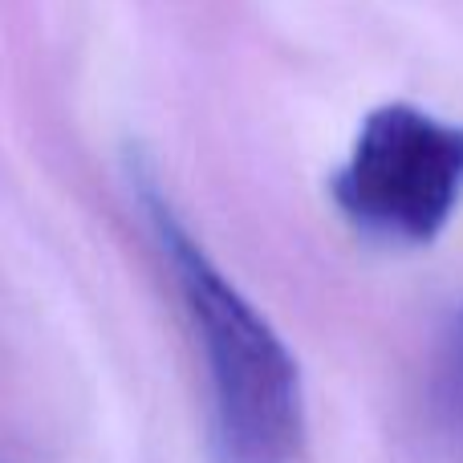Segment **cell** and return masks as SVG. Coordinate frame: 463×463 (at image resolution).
Masks as SVG:
<instances>
[{
  "mask_svg": "<svg viewBox=\"0 0 463 463\" xmlns=\"http://www.w3.org/2000/svg\"><path fill=\"white\" fill-rule=\"evenodd\" d=\"M334 195L358 228L399 244H431L463 195V127L407 102L362 122Z\"/></svg>",
  "mask_w": 463,
  "mask_h": 463,
  "instance_id": "7a4b0ae2",
  "label": "cell"
},
{
  "mask_svg": "<svg viewBox=\"0 0 463 463\" xmlns=\"http://www.w3.org/2000/svg\"><path fill=\"white\" fill-rule=\"evenodd\" d=\"M143 208L159 236L195 337L203 345L212 386V443L220 463H293L301 451V374L252 301L240 293L195 236L179 224L159 184L135 175Z\"/></svg>",
  "mask_w": 463,
  "mask_h": 463,
  "instance_id": "6da1fadb",
  "label": "cell"
},
{
  "mask_svg": "<svg viewBox=\"0 0 463 463\" xmlns=\"http://www.w3.org/2000/svg\"><path fill=\"white\" fill-rule=\"evenodd\" d=\"M459 345H463V313H459Z\"/></svg>",
  "mask_w": 463,
  "mask_h": 463,
  "instance_id": "3957f363",
  "label": "cell"
}]
</instances>
